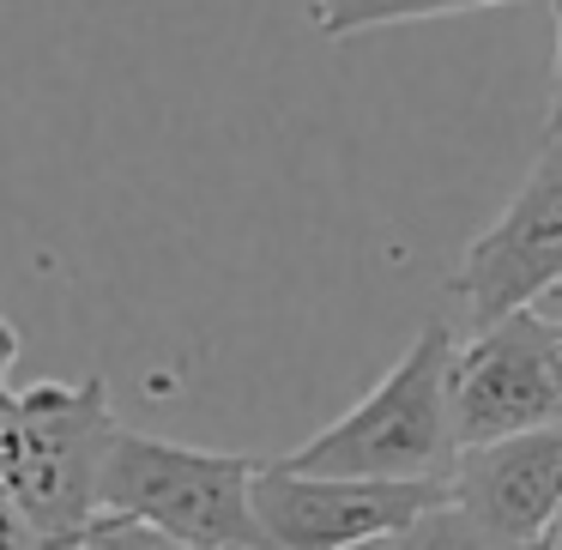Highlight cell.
<instances>
[{
  "label": "cell",
  "mask_w": 562,
  "mask_h": 550,
  "mask_svg": "<svg viewBox=\"0 0 562 550\" xmlns=\"http://www.w3.org/2000/svg\"><path fill=\"white\" fill-rule=\"evenodd\" d=\"M0 508L43 538H91L122 424L103 375L19 388L0 357Z\"/></svg>",
  "instance_id": "cell-1"
},
{
  "label": "cell",
  "mask_w": 562,
  "mask_h": 550,
  "mask_svg": "<svg viewBox=\"0 0 562 550\" xmlns=\"http://www.w3.org/2000/svg\"><path fill=\"white\" fill-rule=\"evenodd\" d=\"M453 333L424 321L412 351L321 436L291 448L279 465L333 478H453L460 429H453Z\"/></svg>",
  "instance_id": "cell-2"
},
{
  "label": "cell",
  "mask_w": 562,
  "mask_h": 550,
  "mask_svg": "<svg viewBox=\"0 0 562 550\" xmlns=\"http://www.w3.org/2000/svg\"><path fill=\"white\" fill-rule=\"evenodd\" d=\"M260 465L267 460L248 453H212L122 429L103 484V514H134L194 550H279L255 502Z\"/></svg>",
  "instance_id": "cell-3"
},
{
  "label": "cell",
  "mask_w": 562,
  "mask_h": 550,
  "mask_svg": "<svg viewBox=\"0 0 562 550\" xmlns=\"http://www.w3.org/2000/svg\"><path fill=\"white\" fill-rule=\"evenodd\" d=\"M255 502L279 550H363L453 502V478H333L267 460Z\"/></svg>",
  "instance_id": "cell-4"
},
{
  "label": "cell",
  "mask_w": 562,
  "mask_h": 550,
  "mask_svg": "<svg viewBox=\"0 0 562 550\" xmlns=\"http://www.w3.org/2000/svg\"><path fill=\"white\" fill-rule=\"evenodd\" d=\"M557 339L562 327L544 308H514V315L477 327V339L453 351V429H460V448H484V441L557 424L562 417Z\"/></svg>",
  "instance_id": "cell-5"
},
{
  "label": "cell",
  "mask_w": 562,
  "mask_h": 550,
  "mask_svg": "<svg viewBox=\"0 0 562 550\" xmlns=\"http://www.w3.org/2000/svg\"><path fill=\"white\" fill-rule=\"evenodd\" d=\"M562 279V134H544L520 194L502 206L484 236H472L465 260L453 267L448 291L472 315V327L532 308Z\"/></svg>",
  "instance_id": "cell-6"
},
{
  "label": "cell",
  "mask_w": 562,
  "mask_h": 550,
  "mask_svg": "<svg viewBox=\"0 0 562 550\" xmlns=\"http://www.w3.org/2000/svg\"><path fill=\"white\" fill-rule=\"evenodd\" d=\"M453 502L514 545H550L562 526V417L465 448L453 465Z\"/></svg>",
  "instance_id": "cell-7"
},
{
  "label": "cell",
  "mask_w": 562,
  "mask_h": 550,
  "mask_svg": "<svg viewBox=\"0 0 562 550\" xmlns=\"http://www.w3.org/2000/svg\"><path fill=\"white\" fill-rule=\"evenodd\" d=\"M321 37H363L381 25H412V19H448V13H477V7H514V0H303ZM557 7L562 0H544Z\"/></svg>",
  "instance_id": "cell-8"
},
{
  "label": "cell",
  "mask_w": 562,
  "mask_h": 550,
  "mask_svg": "<svg viewBox=\"0 0 562 550\" xmlns=\"http://www.w3.org/2000/svg\"><path fill=\"white\" fill-rule=\"evenodd\" d=\"M393 545H400V550H550V545H514V538L490 532V526L472 520L460 502H441V508H429L424 520L405 526Z\"/></svg>",
  "instance_id": "cell-9"
},
{
  "label": "cell",
  "mask_w": 562,
  "mask_h": 550,
  "mask_svg": "<svg viewBox=\"0 0 562 550\" xmlns=\"http://www.w3.org/2000/svg\"><path fill=\"white\" fill-rule=\"evenodd\" d=\"M86 545L91 550H194V545H182V538L158 532V526L134 520V514H103V520L91 526Z\"/></svg>",
  "instance_id": "cell-10"
},
{
  "label": "cell",
  "mask_w": 562,
  "mask_h": 550,
  "mask_svg": "<svg viewBox=\"0 0 562 550\" xmlns=\"http://www.w3.org/2000/svg\"><path fill=\"white\" fill-rule=\"evenodd\" d=\"M0 550H91V545L86 538H43V532H31L19 514L0 508Z\"/></svg>",
  "instance_id": "cell-11"
},
{
  "label": "cell",
  "mask_w": 562,
  "mask_h": 550,
  "mask_svg": "<svg viewBox=\"0 0 562 550\" xmlns=\"http://www.w3.org/2000/svg\"><path fill=\"white\" fill-rule=\"evenodd\" d=\"M544 134H562V19H557V86H550V122Z\"/></svg>",
  "instance_id": "cell-12"
},
{
  "label": "cell",
  "mask_w": 562,
  "mask_h": 550,
  "mask_svg": "<svg viewBox=\"0 0 562 550\" xmlns=\"http://www.w3.org/2000/svg\"><path fill=\"white\" fill-rule=\"evenodd\" d=\"M532 308H544V315H550V321H557V327H562V279H557V284H550V291H544V296H538V303H532Z\"/></svg>",
  "instance_id": "cell-13"
},
{
  "label": "cell",
  "mask_w": 562,
  "mask_h": 550,
  "mask_svg": "<svg viewBox=\"0 0 562 550\" xmlns=\"http://www.w3.org/2000/svg\"><path fill=\"white\" fill-rule=\"evenodd\" d=\"M557 375H562V339H557Z\"/></svg>",
  "instance_id": "cell-14"
},
{
  "label": "cell",
  "mask_w": 562,
  "mask_h": 550,
  "mask_svg": "<svg viewBox=\"0 0 562 550\" xmlns=\"http://www.w3.org/2000/svg\"><path fill=\"white\" fill-rule=\"evenodd\" d=\"M550 550H562V532H557V538H550Z\"/></svg>",
  "instance_id": "cell-15"
}]
</instances>
